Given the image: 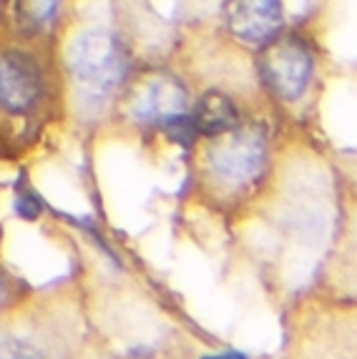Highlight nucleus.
I'll list each match as a JSON object with an SVG mask.
<instances>
[{
	"instance_id": "nucleus-10",
	"label": "nucleus",
	"mask_w": 357,
	"mask_h": 359,
	"mask_svg": "<svg viewBox=\"0 0 357 359\" xmlns=\"http://www.w3.org/2000/svg\"><path fill=\"white\" fill-rule=\"evenodd\" d=\"M202 359H247L242 352H219V354H207Z\"/></svg>"
},
{
	"instance_id": "nucleus-1",
	"label": "nucleus",
	"mask_w": 357,
	"mask_h": 359,
	"mask_svg": "<svg viewBox=\"0 0 357 359\" xmlns=\"http://www.w3.org/2000/svg\"><path fill=\"white\" fill-rule=\"evenodd\" d=\"M68 121L58 33H25L0 23V156L20 161Z\"/></svg>"
},
{
	"instance_id": "nucleus-7",
	"label": "nucleus",
	"mask_w": 357,
	"mask_h": 359,
	"mask_svg": "<svg viewBox=\"0 0 357 359\" xmlns=\"http://www.w3.org/2000/svg\"><path fill=\"white\" fill-rule=\"evenodd\" d=\"M327 0H224L219 28L254 53L272 38L294 28H312Z\"/></svg>"
},
{
	"instance_id": "nucleus-6",
	"label": "nucleus",
	"mask_w": 357,
	"mask_h": 359,
	"mask_svg": "<svg viewBox=\"0 0 357 359\" xmlns=\"http://www.w3.org/2000/svg\"><path fill=\"white\" fill-rule=\"evenodd\" d=\"M191 101L189 83L169 63H141L119 98L111 123L134 131L186 126L191 133Z\"/></svg>"
},
{
	"instance_id": "nucleus-3",
	"label": "nucleus",
	"mask_w": 357,
	"mask_h": 359,
	"mask_svg": "<svg viewBox=\"0 0 357 359\" xmlns=\"http://www.w3.org/2000/svg\"><path fill=\"white\" fill-rule=\"evenodd\" d=\"M58 55L66 81L68 118L89 128L111 123L119 98L141 66L116 23L63 20Z\"/></svg>"
},
{
	"instance_id": "nucleus-5",
	"label": "nucleus",
	"mask_w": 357,
	"mask_h": 359,
	"mask_svg": "<svg viewBox=\"0 0 357 359\" xmlns=\"http://www.w3.org/2000/svg\"><path fill=\"white\" fill-rule=\"evenodd\" d=\"M113 23L138 63H167L191 30L219 25L224 0H111Z\"/></svg>"
},
{
	"instance_id": "nucleus-4",
	"label": "nucleus",
	"mask_w": 357,
	"mask_h": 359,
	"mask_svg": "<svg viewBox=\"0 0 357 359\" xmlns=\"http://www.w3.org/2000/svg\"><path fill=\"white\" fill-rule=\"evenodd\" d=\"M254 71L272 114L299 121L312 114L322 90L325 55L312 28H294L254 50Z\"/></svg>"
},
{
	"instance_id": "nucleus-8",
	"label": "nucleus",
	"mask_w": 357,
	"mask_h": 359,
	"mask_svg": "<svg viewBox=\"0 0 357 359\" xmlns=\"http://www.w3.org/2000/svg\"><path fill=\"white\" fill-rule=\"evenodd\" d=\"M63 0H0V23L25 33L56 36L63 25Z\"/></svg>"
},
{
	"instance_id": "nucleus-2",
	"label": "nucleus",
	"mask_w": 357,
	"mask_h": 359,
	"mask_svg": "<svg viewBox=\"0 0 357 359\" xmlns=\"http://www.w3.org/2000/svg\"><path fill=\"white\" fill-rule=\"evenodd\" d=\"M269 114H249L229 131L194 136L189 181L204 209L245 216L267 194L277 174V141Z\"/></svg>"
},
{
	"instance_id": "nucleus-9",
	"label": "nucleus",
	"mask_w": 357,
	"mask_h": 359,
	"mask_svg": "<svg viewBox=\"0 0 357 359\" xmlns=\"http://www.w3.org/2000/svg\"><path fill=\"white\" fill-rule=\"evenodd\" d=\"M0 359H48L33 341L23 337H6L0 339Z\"/></svg>"
}]
</instances>
